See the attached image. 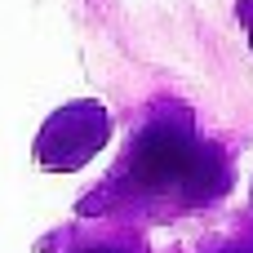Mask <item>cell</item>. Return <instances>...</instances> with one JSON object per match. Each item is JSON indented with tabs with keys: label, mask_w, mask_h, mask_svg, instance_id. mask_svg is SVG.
I'll list each match as a JSON object with an SVG mask.
<instances>
[{
	"label": "cell",
	"mask_w": 253,
	"mask_h": 253,
	"mask_svg": "<svg viewBox=\"0 0 253 253\" xmlns=\"http://www.w3.org/2000/svg\"><path fill=\"white\" fill-rule=\"evenodd\" d=\"M227 187H231V165H227L222 147L200 142V151H196V160H191V169H187L178 196H182L187 205H209V200H218Z\"/></svg>",
	"instance_id": "obj_3"
},
{
	"label": "cell",
	"mask_w": 253,
	"mask_h": 253,
	"mask_svg": "<svg viewBox=\"0 0 253 253\" xmlns=\"http://www.w3.org/2000/svg\"><path fill=\"white\" fill-rule=\"evenodd\" d=\"M240 18L249 22V40H253V0H240Z\"/></svg>",
	"instance_id": "obj_4"
},
{
	"label": "cell",
	"mask_w": 253,
	"mask_h": 253,
	"mask_svg": "<svg viewBox=\"0 0 253 253\" xmlns=\"http://www.w3.org/2000/svg\"><path fill=\"white\" fill-rule=\"evenodd\" d=\"M200 151V138L191 129V116L182 107H160L129 142V156H125V173L138 191H178L191 160Z\"/></svg>",
	"instance_id": "obj_1"
},
{
	"label": "cell",
	"mask_w": 253,
	"mask_h": 253,
	"mask_svg": "<svg viewBox=\"0 0 253 253\" xmlns=\"http://www.w3.org/2000/svg\"><path fill=\"white\" fill-rule=\"evenodd\" d=\"M107 133H111V116H107L102 102H93V98L67 102V107H58V111L44 120V129L36 133V160H40L44 169H53V173L84 169V165L102 151Z\"/></svg>",
	"instance_id": "obj_2"
},
{
	"label": "cell",
	"mask_w": 253,
	"mask_h": 253,
	"mask_svg": "<svg viewBox=\"0 0 253 253\" xmlns=\"http://www.w3.org/2000/svg\"><path fill=\"white\" fill-rule=\"evenodd\" d=\"M231 253H236V249H231Z\"/></svg>",
	"instance_id": "obj_6"
},
{
	"label": "cell",
	"mask_w": 253,
	"mask_h": 253,
	"mask_svg": "<svg viewBox=\"0 0 253 253\" xmlns=\"http://www.w3.org/2000/svg\"><path fill=\"white\" fill-rule=\"evenodd\" d=\"M80 253H125V249H107V245H93V249H80Z\"/></svg>",
	"instance_id": "obj_5"
}]
</instances>
